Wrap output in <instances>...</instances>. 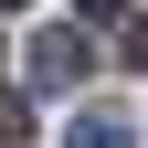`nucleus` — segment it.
Here are the masks:
<instances>
[{
  "label": "nucleus",
  "instance_id": "f257e3e1",
  "mask_svg": "<svg viewBox=\"0 0 148 148\" xmlns=\"http://www.w3.org/2000/svg\"><path fill=\"white\" fill-rule=\"evenodd\" d=\"M85 74H95V42H85L74 21H53V32H32V53H21V85H32V95H74Z\"/></svg>",
  "mask_w": 148,
  "mask_h": 148
},
{
  "label": "nucleus",
  "instance_id": "f03ea898",
  "mask_svg": "<svg viewBox=\"0 0 148 148\" xmlns=\"http://www.w3.org/2000/svg\"><path fill=\"white\" fill-rule=\"evenodd\" d=\"M64 148H138V127H127L116 106H85V116L64 127Z\"/></svg>",
  "mask_w": 148,
  "mask_h": 148
},
{
  "label": "nucleus",
  "instance_id": "7ed1b4c3",
  "mask_svg": "<svg viewBox=\"0 0 148 148\" xmlns=\"http://www.w3.org/2000/svg\"><path fill=\"white\" fill-rule=\"evenodd\" d=\"M127 64L148 74V11H138V21H127Z\"/></svg>",
  "mask_w": 148,
  "mask_h": 148
},
{
  "label": "nucleus",
  "instance_id": "20e7f679",
  "mask_svg": "<svg viewBox=\"0 0 148 148\" xmlns=\"http://www.w3.org/2000/svg\"><path fill=\"white\" fill-rule=\"evenodd\" d=\"M74 11H85V21H116V11H127V0H74Z\"/></svg>",
  "mask_w": 148,
  "mask_h": 148
},
{
  "label": "nucleus",
  "instance_id": "39448f33",
  "mask_svg": "<svg viewBox=\"0 0 148 148\" xmlns=\"http://www.w3.org/2000/svg\"><path fill=\"white\" fill-rule=\"evenodd\" d=\"M0 11H21V0H0Z\"/></svg>",
  "mask_w": 148,
  "mask_h": 148
}]
</instances>
